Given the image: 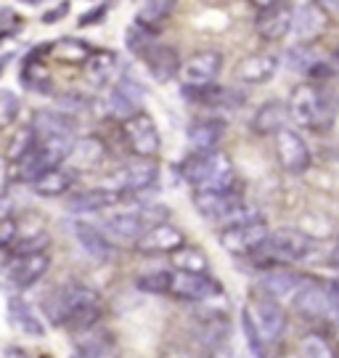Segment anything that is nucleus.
Returning <instances> with one entry per match:
<instances>
[{
    "label": "nucleus",
    "instance_id": "obj_1",
    "mask_svg": "<svg viewBox=\"0 0 339 358\" xmlns=\"http://www.w3.org/2000/svg\"><path fill=\"white\" fill-rule=\"evenodd\" d=\"M43 310L53 327L75 324L77 329H90L99 319V294L80 282L62 284L43 300Z\"/></svg>",
    "mask_w": 339,
    "mask_h": 358
},
{
    "label": "nucleus",
    "instance_id": "obj_2",
    "mask_svg": "<svg viewBox=\"0 0 339 358\" xmlns=\"http://www.w3.org/2000/svg\"><path fill=\"white\" fill-rule=\"evenodd\" d=\"M241 327H244V337L254 350V356H265L268 345L276 343L284 332L287 313L276 303L273 294H257L241 310Z\"/></svg>",
    "mask_w": 339,
    "mask_h": 358
},
{
    "label": "nucleus",
    "instance_id": "obj_3",
    "mask_svg": "<svg viewBox=\"0 0 339 358\" xmlns=\"http://www.w3.org/2000/svg\"><path fill=\"white\" fill-rule=\"evenodd\" d=\"M180 176L191 183L196 192H233L236 189V176L226 154L215 152H194L178 165Z\"/></svg>",
    "mask_w": 339,
    "mask_h": 358
},
{
    "label": "nucleus",
    "instance_id": "obj_4",
    "mask_svg": "<svg viewBox=\"0 0 339 358\" xmlns=\"http://www.w3.org/2000/svg\"><path fill=\"white\" fill-rule=\"evenodd\" d=\"M287 106H289V117L300 128H331V122L337 117V103L329 106V93L315 88L313 83H302L291 90Z\"/></svg>",
    "mask_w": 339,
    "mask_h": 358
},
{
    "label": "nucleus",
    "instance_id": "obj_5",
    "mask_svg": "<svg viewBox=\"0 0 339 358\" xmlns=\"http://www.w3.org/2000/svg\"><path fill=\"white\" fill-rule=\"evenodd\" d=\"M50 257L45 252H32V255H11L0 263V289L3 292H22L27 287L38 284L43 273L48 271Z\"/></svg>",
    "mask_w": 339,
    "mask_h": 358
},
{
    "label": "nucleus",
    "instance_id": "obj_6",
    "mask_svg": "<svg viewBox=\"0 0 339 358\" xmlns=\"http://www.w3.org/2000/svg\"><path fill=\"white\" fill-rule=\"evenodd\" d=\"M75 143L69 141V136H50V138H40L35 152L27 159L19 162V178L35 183L40 176H45L48 170H56L64 159L72 154Z\"/></svg>",
    "mask_w": 339,
    "mask_h": 358
},
{
    "label": "nucleus",
    "instance_id": "obj_7",
    "mask_svg": "<svg viewBox=\"0 0 339 358\" xmlns=\"http://www.w3.org/2000/svg\"><path fill=\"white\" fill-rule=\"evenodd\" d=\"M310 236L308 234H300V231H271V236L263 242V247L257 250V255L268 260V263H294V260H302V257L310 255Z\"/></svg>",
    "mask_w": 339,
    "mask_h": 358
},
{
    "label": "nucleus",
    "instance_id": "obj_8",
    "mask_svg": "<svg viewBox=\"0 0 339 358\" xmlns=\"http://www.w3.org/2000/svg\"><path fill=\"white\" fill-rule=\"evenodd\" d=\"M268 236H271V231H268V223L263 217L260 220H247V223H233V226H226L217 234L220 244L231 255H254Z\"/></svg>",
    "mask_w": 339,
    "mask_h": 358
},
{
    "label": "nucleus",
    "instance_id": "obj_9",
    "mask_svg": "<svg viewBox=\"0 0 339 358\" xmlns=\"http://www.w3.org/2000/svg\"><path fill=\"white\" fill-rule=\"evenodd\" d=\"M122 138L130 146V152L138 154L140 159H151L162 149V138L157 133L154 120L149 115H143V112L127 117L125 122H122Z\"/></svg>",
    "mask_w": 339,
    "mask_h": 358
},
{
    "label": "nucleus",
    "instance_id": "obj_10",
    "mask_svg": "<svg viewBox=\"0 0 339 358\" xmlns=\"http://www.w3.org/2000/svg\"><path fill=\"white\" fill-rule=\"evenodd\" d=\"M178 300H189V303H207L212 297L223 294V284L212 279L210 273H186L178 271L170 273V292Z\"/></svg>",
    "mask_w": 339,
    "mask_h": 358
},
{
    "label": "nucleus",
    "instance_id": "obj_11",
    "mask_svg": "<svg viewBox=\"0 0 339 358\" xmlns=\"http://www.w3.org/2000/svg\"><path fill=\"white\" fill-rule=\"evenodd\" d=\"M223 66V56L217 51H199L180 66V83L186 90H204L215 83Z\"/></svg>",
    "mask_w": 339,
    "mask_h": 358
},
{
    "label": "nucleus",
    "instance_id": "obj_12",
    "mask_svg": "<svg viewBox=\"0 0 339 358\" xmlns=\"http://www.w3.org/2000/svg\"><path fill=\"white\" fill-rule=\"evenodd\" d=\"M276 157L278 165L291 176H300L310 167V149L297 130L284 128L281 133H276Z\"/></svg>",
    "mask_w": 339,
    "mask_h": 358
},
{
    "label": "nucleus",
    "instance_id": "obj_13",
    "mask_svg": "<svg viewBox=\"0 0 339 358\" xmlns=\"http://www.w3.org/2000/svg\"><path fill=\"white\" fill-rule=\"evenodd\" d=\"M194 205H196V213L204 215L207 220H231L233 213L244 205L241 194L233 189V192H196L194 194Z\"/></svg>",
    "mask_w": 339,
    "mask_h": 358
},
{
    "label": "nucleus",
    "instance_id": "obj_14",
    "mask_svg": "<svg viewBox=\"0 0 339 358\" xmlns=\"http://www.w3.org/2000/svg\"><path fill=\"white\" fill-rule=\"evenodd\" d=\"M294 310L302 313L305 319H321V316L334 313V300H331L329 287H321L308 279L305 287L294 294Z\"/></svg>",
    "mask_w": 339,
    "mask_h": 358
},
{
    "label": "nucleus",
    "instance_id": "obj_15",
    "mask_svg": "<svg viewBox=\"0 0 339 358\" xmlns=\"http://www.w3.org/2000/svg\"><path fill=\"white\" fill-rule=\"evenodd\" d=\"M183 247V231L170 223H157L146 229V234L136 242V250L143 255H159V252H175Z\"/></svg>",
    "mask_w": 339,
    "mask_h": 358
},
{
    "label": "nucleus",
    "instance_id": "obj_16",
    "mask_svg": "<svg viewBox=\"0 0 339 358\" xmlns=\"http://www.w3.org/2000/svg\"><path fill=\"white\" fill-rule=\"evenodd\" d=\"M278 69V59L273 53H252L236 66V80L244 85H265L268 80H273Z\"/></svg>",
    "mask_w": 339,
    "mask_h": 358
},
{
    "label": "nucleus",
    "instance_id": "obj_17",
    "mask_svg": "<svg viewBox=\"0 0 339 358\" xmlns=\"http://www.w3.org/2000/svg\"><path fill=\"white\" fill-rule=\"evenodd\" d=\"M140 99H143V88H140L133 77L125 75L114 83L112 93H109V109H112L114 115H120L127 120V117L138 115Z\"/></svg>",
    "mask_w": 339,
    "mask_h": 358
},
{
    "label": "nucleus",
    "instance_id": "obj_18",
    "mask_svg": "<svg viewBox=\"0 0 339 358\" xmlns=\"http://www.w3.org/2000/svg\"><path fill=\"white\" fill-rule=\"evenodd\" d=\"M294 29V8L289 6H278V8H271V11H263L260 19H257V35L263 40H284Z\"/></svg>",
    "mask_w": 339,
    "mask_h": 358
},
{
    "label": "nucleus",
    "instance_id": "obj_19",
    "mask_svg": "<svg viewBox=\"0 0 339 358\" xmlns=\"http://www.w3.org/2000/svg\"><path fill=\"white\" fill-rule=\"evenodd\" d=\"M140 59L157 80H170L175 72H180V59H178L175 48H170L164 43H151L149 48L140 53Z\"/></svg>",
    "mask_w": 339,
    "mask_h": 358
},
{
    "label": "nucleus",
    "instance_id": "obj_20",
    "mask_svg": "<svg viewBox=\"0 0 339 358\" xmlns=\"http://www.w3.org/2000/svg\"><path fill=\"white\" fill-rule=\"evenodd\" d=\"M117 196L120 194L112 192V189H82V192H75L69 199H66V210L72 213V215H82V213H101V210H106V207H112L117 202Z\"/></svg>",
    "mask_w": 339,
    "mask_h": 358
},
{
    "label": "nucleus",
    "instance_id": "obj_21",
    "mask_svg": "<svg viewBox=\"0 0 339 358\" xmlns=\"http://www.w3.org/2000/svg\"><path fill=\"white\" fill-rule=\"evenodd\" d=\"M103 229H106L103 234L112 236V239H120V242H138L149 226L143 223L140 213H117V215L103 220Z\"/></svg>",
    "mask_w": 339,
    "mask_h": 358
},
{
    "label": "nucleus",
    "instance_id": "obj_22",
    "mask_svg": "<svg viewBox=\"0 0 339 358\" xmlns=\"http://www.w3.org/2000/svg\"><path fill=\"white\" fill-rule=\"evenodd\" d=\"M72 234H75V239L82 247H85V252L90 257H96V260H109L112 257V242H109V236L99 231L96 226H90L85 220H75L72 223Z\"/></svg>",
    "mask_w": 339,
    "mask_h": 358
},
{
    "label": "nucleus",
    "instance_id": "obj_23",
    "mask_svg": "<svg viewBox=\"0 0 339 358\" xmlns=\"http://www.w3.org/2000/svg\"><path fill=\"white\" fill-rule=\"evenodd\" d=\"M289 106L281 101H268L263 103L260 109H257V115L252 120V128L254 133H260V136H276L281 130L287 128V122H289Z\"/></svg>",
    "mask_w": 339,
    "mask_h": 358
},
{
    "label": "nucleus",
    "instance_id": "obj_24",
    "mask_svg": "<svg viewBox=\"0 0 339 358\" xmlns=\"http://www.w3.org/2000/svg\"><path fill=\"white\" fill-rule=\"evenodd\" d=\"M72 358H117V348H114L112 337L106 332L85 329L77 337Z\"/></svg>",
    "mask_w": 339,
    "mask_h": 358
},
{
    "label": "nucleus",
    "instance_id": "obj_25",
    "mask_svg": "<svg viewBox=\"0 0 339 358\" xmlns=\"http://www.w3.org/2000/svg\"><path fill=\"white\" fill-rule=\"evenodd\" d=\"M120 69V56L114 51H93V56L85 64V77H88L90 85L103 88L106 83H112L114 75Z\"/></svg>",
    "mask_w": 339,
    "mask_h": 358
},
{
    "label": "nucleus",
    "instance_id": "obj_26",
    "mask_svg": "<svg viewBox=\"0 0 339 358\" xmlns=\"http://www.w3.org/2000/svg\"><path fill=\"white\" fill-rule=\"evenodd\" d=\"M223 136V122L217 120H194L189 125V143L194 152H215Z\"/></svg>",
    "mask_w": 339,
    "mask_h": 358
},
{
    "label": "nucleus",
    "instance_id": "obj_27",
    "mask_svg": "<svg viewBox=\"0 0 339 358\" xmlns=\"http://www.w3.org/2000/svg\"><path fill=\"white\" fill-rule=\"evenodd\" d=\"M305 276L300 273H294V271H287V268H276V271H268L263 276V287L268 294H273V297H287V294H294L300 292L302 287H305Z\"/></svg>",
    "mask_w": 339,
    "mask_h": 358
},
{
    "label": "nucleus",
    "instance_id": "obj_28",
    "mask_svg": "<svg viewBox=\"0 0 339 358\" xmlns=\"http://www.w3.org/2000/svg\"><path fill=\"white\" fill-rule=\"evenodd\" d=\"M159 178V170L151 162H133L120 173V186L125 192H149Z\"/></svg>",
    "mask_w": 339,
    "mask_h": 358
},
{
    "label": "nucleus",
    "instance_id": "obj_29",
    "mask_svg": "<svg viewBox=\"0 0 339 358\" xmlns=\"http://www.w3.org/2000/svg\"><path fill=\"white\" fill-rule=\"evenodd\" d=\"M326 27V13L321 11L318 6L308 3V6H300L294 11V35L302 40H313L324 32Z\"/></svg>",
    "mask_w": 339,
    "mask_h": 358
},
{
    "label": "nucleus",
    "instance_id": "obj_30",
    "mask_svg": "<svg viewBox=\"0 0 339 358\" xmlns=\"http://www.w3.org/2000/svg\"><path fill=\"white\" fill-rule=\"evenodd\" d=\"M50 56L62 64H88V59L93 56V48H90L85 40L77 38H62L56 40L48 48Z\"/></svg>",
    "mask_w": 339,
    "mask_h": 358
},
{
    "label": "nucleus",
    "instance_id": "obj_31",
    "mask_svg": "<svg viewBox=\"0 0 339 358\" xmlns=\"http://www.w3.org/2000/svg\"><path fill=\"white\" fill-rule=\"evenodd\" d=\"M8 321H11L19 332L29 334V337H43V334H45L40 319L32 313V308L27 306L24 300H19V297H11V300H8Z\"/></svg>",
    "mask_w": 339,
    "mask_h": 358
},
{
    "label": "nucleus",
    "instance_id": "obj_32",
    "mask_svg": "<svg viewBox=\"0 0 339 358\" xmlns=\"http://www.w3.org/2000/svg\"><path fill=\"white\" fill-rule=\"evenodd\" d=\"M72 183H75V176L69 170L56 167V170H48L45 176H40L32 183V192L38 194V196H64V194L72 189Z\"/></svg>",
    "mask_w": 339,
    "mask_h": 358
},
{
    "label": "nucleus",
    "instance_id": "obj_33",
    "mask_svg": "<svg viewBox=\"0 0 339 358\" xmlns=\"http://www.w3.org/2000/svg\"><path fill=\"white\" fill-rule=\"evenodd\" d=\"M38 130L32 128V122L29 125H19V128L11 133V141H8V149H6V157L11 159V162H22L27 159L29 154L35 152V146H38Z\"/></svg>",
    "mask_w": 339,
    "mask_h": 358
},
{
    "label": "nucleus",
    "instance_id": "obj_34",
    "mask_svg": "<svg viewBox=\"0 0 339 358\" xmlns=\"http://www.w3.org/2000/svg\"><path fill=\"white\" fill-rule=\"evenodd\" d=\"M32 128L38 130L40 138H50V136H66L72 130V120L62 112H50V109H43L32 117Z\"/></svg>",
    "mask_w": 339,
    "mask_h": 358
},
{
    "label": "nucleus",
    "instance_id": "obj_35",
    "mask_svg": "<svg viewBox=\"0 0 339 358\" xmlns=\"http://www.w3.org/2000/svg\"><path fill=\"white\" fill-rule=\"evenodd\" d=\"M72 165L77 170H93V167L101 165V159H103V143L96 141V138H82V141H77L72 146Z\"/></svg>",
    "mask_w": 339,
    "mask_h": 358
},
{
    "label": "nucleus",
    "instance_id": "obj_36",
    "mask_svg": "<svg viewBox=\"0 0 339 358\" xmlns=\"http://www.w3.org/2000/svg\"><path fill=\"white\" fill-rule=\"evenodd\" d=\"M170 260L178 271H186V273H207L210 268L207 255L196 247H180L175 252H170Z\"/></svg>",
    "mask_w": 339,
    "mask_h": 358
},
{
    "label": "nucleus",
    "instance_id": "obj_37",
    "mask_svg": "<svg viewBox=\"0 0 339 358\" xmlns=\"http://www.w3.org/2000/svg\"><path fill=\"white\" fill-rule=\"evenodd\" d=\"M175 6H178V0H146L136 19H138V24H143V27H157V24H162L164 19L173 13Z\"/></svg>",
    "mask_w": 339,
    "mask_h": 358
},
{
    "label": "nucleus",
    "instance_id": "obj_38",
    "mask_svg": "<svg viewBox=\"0 0 339 358\" xmlns=\"http://www.w3.org/2000/svg\"><path fill=\"white\" fill-rule=\"evenodd\" d=\"M287 64L291 69H297L302 75H315L318 69H321V62H318V56H315L308 45H300V48H291L287 53Z\"/></svg>",
    "mask_w": 339,
    "mask_h": 358
},
{
    "label": "nucleus",
    "instance_id": "obj_39",
    "mask_svg": "<svg viewBox=\"0 0 339 358\" xmlns=\"http://www.w3.org/2000/svg\"><path fill=\"white\" fill-rule=\"evenodd\" d=\"M136 287L149 294H167L170 292V271H149L136 276Z\"/></svg>",
    "mask_w": 339,
    "mask_h": 358
},
{
    "label": "nucleus",
    "instance_id": "obj_40",
    "mask_svg": "<svg viewBox=\"0 0 339 358\" xmlns=\"http://www.w3.org/2000/svg\"><path fill=\"white\" fill-rule=\"evenodd\" d=\"M19 109H22L19 96L11 90H0V130L11 128L19 117Z\"/></svg>",
    "mask_w": 339,
    "mask_h": 358
},
{
    "label": "nucleus",
    "instance_id": "obj_41",
    "mask_svg": "<svg viewBox=\"0 0 339 358\" xmlns=\"http://www.w3.org/2000/svg\"><path fill=\"white\" fill-rule=\"evenodd\" d=\"M125 38H127V48H130L133 53H138V56L149 48L151 43H157V40H154V32H151V27H143V24H138V22L127 29Z\"/></svg>",
    "mask_w": 339,
    "mask_h": 358
},
{
    "label": "nucleus",
    "instance_id": "obj_42",
    "mask_svg": "<svg viewBox=\"0 0 339 358\" xmlns=\"http://www.w3.org/2000/svg\"><path fill=\"white\" fill-rule=\"evenodd\" d=\"M300 353H302V358H334L329 343L324 340V337H318V334H308V337H302Z\"/></svg>",
    "mask_w": 339,
    "mask_h": 358
},
{
    "label": "nucleus",
    "instance_id": "obj_43",
    "mask_svg": "<svg viewBox=\"0 0 339 358\" xmlns=\"http://www.w3.org/2000/svg\"><path fill=\"white\" fill-rule=\"evenodd\" d=\"M19 234V223L13 217H0V250H8L16 242Z\"/></svg>",
    "mask_w": 339,
    "mask_h": 358
},
{
    "label": "nucleus",
    "instance_id": "obj_44",
    "mask_svg": "<svg viewBox=\"0 0 339 358\" xmlns=\"http://www.w3.org/2000/svg\"><path fill=\"white\" fill-rule=\"evenodd\" d=\"M106 16V6H99L96 11H88L82 13V19H80V27H90V24H99L101 19Z\"/></svg>",
    "mask_w": 339,
    "mask_h": 358
},
{
    "label": "nucleus",
    "instance_id": "obj_45",
    "mask_svg": "<svg viewBox=\"0 0 339 358\" xmlns=\"http://www.w3.org/2000/svg\"><path fill=\"white\" fill-rule=\"evenodd\" d=\"M66 11H69V3H62L59 8H53V11L45 13V16H43V22H45V24H53V22H59Z\"/></svg>",
    "mask_w": 339,
    "mask_h": 358
},
{
    "label": "nucleus",
    "instance_id": "obj_46",
    "mask_svg": "<svg viewBox=\"0 0 339 358\" xmlns=\"http://www.w3.org/2000/svg\"><path fill=\"white\" fill-rule=\"evenodd\" d=\"M254 8H260V11H271V8H278V6H284L287 0H250Z\"/></svg>",
    "mask_w": 339,
    "mask_h": 358
},
{
    "label": "nucleus",
    "instance_id": "obj_47",
    "mask_svg": "<svg viewBox=\"0 0 339 358\" xmlns=\"http://www.w3.org/2000/svg\"><path fill=\"white\" fill-rule=\"evenodd\" d=\"M201 358H233V350L228 345H223V348H212V350H207Z\"/></svg>",
    "mask_w": 339,
    "mask_h": 358
},
{
    "label": "nucleus",
    "instance_id": "obj_48",
    "mask_svg": "<svg viewBox=\"0 0 339 358\" xmlns=\"http://www.w3.org/2000/svg\"><path fill=\"white\" fill-rule=\"evenodd\" d=\"M3 358H29V356H27L22 348H6V350H3Z\"/></svg>",
    "mask_w": 339,
    "mask_h": 358
},
{
    "label": "nucleus",
    "instance_id": "obj_49",
    "mask_svg": "<svg viewBox=\"0 0 339 358\" xmlns=\"http://www.w3.org/2000/svg\"><path fill=\"white\" fill-rule=\"evenodd\" d=\"M159 358H189L183 350H167V353H162Z\"/></svg>",
    "mask_w": 339,
    "mask_h": 358
},
{
    "label": "nucleus",
    "instance_id": "obj_50",
    "mask_svg": "<svg viewBox=\"0 0 339 358\" xmlns=\"http://www.w3.org/2000/svg\"><path fill=\"white\" fill-rule=\"evenodd\" d=\"M22 3H27V6H38V3H43V0H22Z\"/></svg>",
    "mask_w": 339,
    "mask_h": 358
},
{
    "label": "nucleus",
    "instance_id": "obj_51",
    "mask_svg": "<svg viewBox=\"0 0 339 358\" xmlns=\"http://www.w3.org/2000/svg\"><path fill=\"white\" fill-rule=\"evenodd\" d=\"M334 62H337V66H339V48L334 51Z\"/></svg>",
    "mask_w": 339,
    "mask_h": 358
},
{
    "label": "nucleus",
    "instance_id": "obj_52",
    "mask_svg": "<svg viewBox=\"0 0 339 358\" xmlns=\"http://www.w3.org/2000/svg\"><path fill=\"white\" fill-rule=\"evenodd\" d=\"M6 62H8V59H6V56H3V59H0V69H3V66H6Z\"/></svg>",
    "mask_w": 339,
    "mask_h": 358
},
{
    "label": "nucleus",
    "instance_id": "obj_53",
    "mask_svg": "<svg viewBox=\"0 0 339 358\" xmlns=\"http://www.w3.org/2000/svg\"><path fill=\"white\" fill-rule=\"evenodd\" d=\"M281 358H300V356H291V353H287V356H281Z\"/></svg>",
    "mask_w": 339,
    "mask_h": 358
},
{
    "label": "nucleus",
    "instance_id": "obj_54",
    "mask_svg": "<svg viewBox=\"0 0 339 358\" xmlns=\"http://www.w3.org/2000/svg\"><path fill=\"white\" fill-rule=\"evenodd\" d=\"M40 358H45V356H40Z\"/></svg>",
    "mask_w": 339,
    "mask_h": 358
}]
</instances>
